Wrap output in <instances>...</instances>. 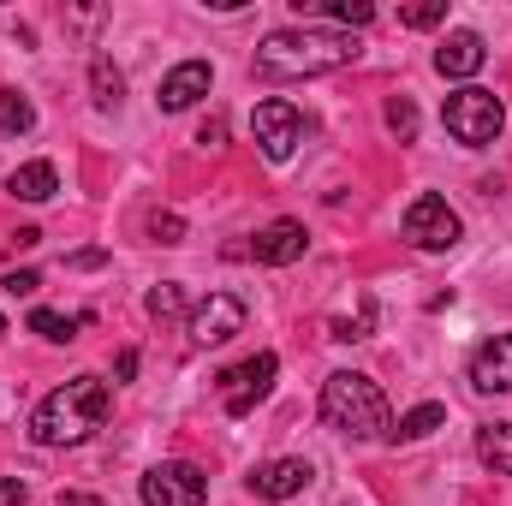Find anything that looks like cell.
Instances as JSON below:
<instances>
[{
	"label": "cell",
	"mask_w": 512,
	"mask_h": 506,
	"mask_svg": "<svg viewBox=\"0 0 512 506\" xmlns=\"http://www.w3.org/2000/svg\"><path fill=\"white\" fill-rule=\"evenodd\" d=\"M6 191H12L18 203H48V197L60 191V173H54L48 161H24V167L6 179Z\"/></svg>",
	"instance_id": "cell-15"
},
{
	"label": "cell",
	"mask_w": 512,
	"mask_h": 506,
	"mask_svg": "<svg viewBox=\"0 0 512 506\" xmlns=\"http://www.w3.org/2000/svg\"><path fill=\"white\" fill-rule=\"evenodd\" d=\"M358 60V36L346 30H274L262 48H256V72L262 78H322V72H340Z\"/></svg>",
	"instance_id": "cell-1"
},
{
	"label": "cell",
	"mask_w": 512,
	"mask_h": 506,
	"mask_svg": "<svg viewBox=\"0 0 512 506\" xmlns=\"http://www.w3.org/2000/svg\"><path fill=\"white\" fill-rule=\"evenodd\" d=\"M477 459H483L495 477H512V423H489V429H477Z\"/></svg>",
	"instance_id": "cell-16"
},
{
	"label": "cell",
	"mask_w": 512,
	"mask_h": 506,
	"mask_svg": "<svg viewBox=\"0 0 512 506\" xmlns=\"http://www.w3.org/2000/svg\"><path fill=\"white\" fill-rule=\"evenodd\" d=\"M24 131H36V108H30V96L0 90V137H24Z\"/></svg>",
	"instance_id": "cell-20"
},
{
	"label": "cell",
	"mask_w": 512,
	"mask_h": 506,
	"mask_svg": "<svg viewBox=\"0 0 512 506\" xmlns=\"http://www.w3.org/2000/svg\"><path fill=\"white\" fill-rule=\"evenodd\" d=\"M447 423V411L441 405H417V411H405L393 429H387V441H423V435H435Z\"/></svg>",
	"instance_id": "cell-18"
},
{
	"label": "cell",
	"mask_w": 512,
	"mask_h": 506,
	"mask_svg": "<svg viewBox=\"0 0 512 506\" xmlns=\"http://www.w3.org/2000/svg\"><path fill=\"white\" fill-rule=\"evenodd\" d=\"M90 316H60V310H30V334H42V340H54V346H66V340H78V328H84Z\"/></svg>",
	"instance_id": "cell-19"
},
{
	"label": "cell",
	"mask_w": 512,
	"mask_h": 506,
	"mask_svg": "<svg viewBox=\"0 0 512 506\" xmlns=\"http://www.w3.org/2000/svg\"><path fill=\"white\" fill-rule=\"evenodd\" d=\"M149 233H155L161 245H179V239H185V221H179V215H149Z\"/></svg>",
	"instance_id": "cell-27"
},
{
	"label": "cell",
	"mask_w": 512,
	"mask_h": 506,
	"mask_svg": "<svg viewBox=\"0 0 512 506\" xmlns=\"http://www.w3.org/2000/svg\"><path fill=\"white\" fill-rule=\"evenodd\" d=\"M310 245V233H304V221H274V227H262L251 239V256L262 268H286V262H298Z\"/></svg>",
	"instance_id": "cell-13"
},
{
	"label": "cell",
	"mask_w": 512,
	"mask_h": 506,
	"mask_svg": "<svg viewBox=\"0 0 512 506\" xmlns=\"http://www.w3.org/2000/svg\"><path fill=\"white\" fill-rule=\"evenodd\" d=\"M149 316H155V322H173V316H185V292H179V280H161V286L149 292Z\"/></svg>",
	"instance_id": "cell-23"
},
{
	"label": "cell",
	"mask_w": 512,
	"mask_h": 506,
	"mask_svg": "<svg viewBox=\"0 0 512 506\" xmlns=\"http://www.w3.org/2000/svg\"><path fill=\"white\" fill-rule=\"evenodd\" d=\"M387 131H393L399 143L417 137V108H411V96H393V102H387Z\"/></svg>",
	"instance_id": "cell-24"
},
{
	"label": "cell",
	"mask_w": 512,
	"mask_h": 506,
	"mask_svg": "<svg viewBox=\"0 0 512 506\" xmlns=\"http://www.w3.org/2000/svg\"><path fill=\"white\" fill-rule=\"evenodd\" d=\"M0 286H6L12 298H36V286H42V274H36V268H12V274H6Z\"/></svg>",
	"instance_id": "cell-26"
},
{
	"label": "cell",
	"mask_w": 512,
	"mask_h": 506,
	"mask_svg": "<svg viewBox=\"0 0 512 506\" xmlns=\"http://www.w3.org/2000/svg\"><path fill=\"white\" fill-rule=\"evenodd\" d=\"M185 334H191L197 346H227L233 334H245V304H239L233 292H209V298L191 310Z\"/></svg>",
	"instance_id": "cell-7"
},
{
	"label": "cell",
	"mask_w": 512,
	"mask_h": 506,
	"mask_svg": "<svg viewBox=\"0 0 512 506\" xmlns=\"http://www.w3.org/2000/svg\"><path fill=\"white\" fill-rule=\"evenodd\" d=\"M322 423L352 435V441H387V399L382 387L358 370H340V376L322 381Z\"/></svg>",
	"instance_id": "cell-3"
},
{
	"label": "cell",
	"mask_w": 512,
	"mask_h": 506,
	"mask_svg": "<svg viewBox=\"0 0 512 506\" xmlns=\"http://www.w3.org/2000/svg\"><path fill=\"white\" fill-rule=\"evenodd\" d=\"M274 370H280V358H274V352H256L251 364L227 370V376H221V393H227V417H251L256 399L274 387Z\"/></svg>",
	"instance_id": "cell-8"
},
{
	"label": "cell",
	"mask_w": 512,
	"mask_h": 506,
	"mask_svg": "<svg viewBox=\"0 0 512 506\" xmlns=\"http://www.w3.org/2000/svg\"><path fill=\"white\" fill-rule=\"evenodd\" d=\"M251 126H256V143H262V155H268V161H292V149H298V137H304L298 108H292V102H280V96L256 108Z\"/></svg>",
	"instance_id": "cell-9"
},
{
	"label": "cell",
	"mask_w": 512,
	"mask_h": 506,
	"mask_svg": "<svg viewBox=\"0 0 512 506\" xmlns=\"http://www.w3.org/2000/svg\"><path fill=\"white\" fill-rule=\"evenodd\" d=\"M405 239H411L417 251H453V245L465 239V221L447 209V197L423 191V197H411V209H405Z\"/></svg>",
	"instance_id": "cell-5"
},
{
	"label": "cell",
	"mask_w": 512,
	"mask_h": 506,
	"mask_svg": "<svg viewBox=\"0 0 512 506\" xmlns=\"http://www.w3.org/2000/svg\"><path fill=\"white\" fill-rule=\"evenodd\" d=\"M120 96H126V78H120V66H114L108 54H96V60H90V102L108 114V108H120Z\"/></svg>",
	"instance_id": "cell-17"
},
{
	"label": "cell",
	"mask_w": 512,
	"mask_h": 506,
	"mask_svg": "<svg viewBox=\"0 0 512 506\" xmlns=\"http://www.w3.org/2000/svg\"><path fill=\"white\" fill-rule=\"evenodd\" d=\"M102 262H108L102 251H78V256H72V268H102Z\"/></svg>",
	"instance_id": "cell-30"
},
{
	"label": "cell",
	"mask_w": 512,
	"mask_h": 506,
	"mask_svg": "<svg viewBox=\"0 0 512 506\" xmlns=\"http://www.w3.org/2000/svg\"><path fill=\"white\" fill-rule=\"evenodd\" d=\"M197 143H209V149H215V143H227V120H221V114H215V120H209V126L197 131Z\"/></svg>",
	"instance_id": "cell-29"
},
{
	"label": "cell",
	"mask_w": 512,
	"mask_h": 506,
	"mask_svg": "<svg viewBox=\"0 0 512 506\" xmlns=\"http://www.w3.org/2000/svg\"><path fill=\"white\" fill-rule=\"evenodd\" d=\"M471 387L477 393H512V334H495L471 358Z\"/></svg>",
	"instance_id": "cell-12"
},
{
	"label": "cell",
	"mask_w": 512,
	"mask_h": 506,
	"mask_svg": "<svg viewBox=\"0 0 512 506\" xmlns=\"http://www.w3.org/2000/svg\"><path fill=\"white\" fill-rule=\"evenodd\" d=\"M316 12H322L328 24H340L346 36H352V30H364V24L376 18V6H370V0H322Z\"/></svg>",
	"instance_id": "cell-21"
},
{
	"label": "cell",
	"mask_w": 512,
	"mask_h": 506,
	"mask_svg": "<svg viewBox=\"0 0 512 506\" xmlns=\"http://www.w3.org/2000/svg\"><path fill=\"white\" fill-rule=\"evenodd\" d=\"M441 126L453 131L465 149H489V143L501 137V126H507V108H501L495 90L465 84V90H453V96L441 102Z\"/></svg>",
	"instance_id": "cell-4"
},
{
	"label": "cell",
	"mask_w": 512,
	"mask_h": 506,
	"mask_svg": "<svg viewBox=\"0 0 512 506\" xmlns=\"http://www.w3.org/2000/svg\"><path fill=\"white\" fill-rule=\"evenodd\" d=\"M0 334H6V322H0Z\"/></svg>",
	"instance_id": "cell-32"
},
{
	"label": "cell",
	"mask_w": 512,
	"mask_h": 506,
	"mask_svg": "<svg viewBox=\"0 0 512 506\" xmlns=\"http://www.w3.org/2000/svg\"><path fill=\"white\" fill-rule=\"evenodd\" d=\"M143 506H203L209 495V477L197 471V465H185V459H167V465H155L149 477H143Z\"/></svg>",
	"instance_id": "cell-6"
},
{
	"label": "cell",
	"mask_w": 512,
	"mask_h": 506,
	"mask_svg": "<svg viewBox=\"0 0 512 506\" xmlns=\"http://www.w3.org/2000/svg\"><path fill=\"white\" fill-rule=\"evenodd\" d=\"M441 18H447V0H423V6H405V12H399L405 30H435Z\"/></svg>",
	"instance_id": "cell-25"
},
{
	"label": "cell",
	"mask_w": 512,
	"mask_h": 506,
	"mask_svg": "<svg viewBox=\"0 0 512 506\" xmlns=\"http://www.w3.org/2000/svg\"><path fill=\"white\" fill-rule=\"evenodd\" d=\"M328 334H334V340H346V346H352V340H370V334H376V298H364V304H358V316H334V322H328Z\"/></svg>",
	"instance_id": "cell-22"
},
{
	"label": "cell",
	"mask_w": 512,
	"mask_h": 506,
	"mask_svg": "<svg viewBox=\"0 0 512 506\" xmlns=\"http://www.w3.org/2000/svg\"><path fill=\"white\" fill-rule=\"evenodd\" d=\"M209 84H215L209 60H179V66H173V72L161 78L155 102H161V114H185L191 102H203V96H209Z\"/></svg>",
	"instance_id": "cell-10"
},
{
	"label": "cell",
	"mask_w": 512,
	"mask_h": 506,
	"mask_svg": "<svg viewBox=\"0 0 512 506\" xmlns=\"http://www.w3.org/2000/svg\"><path fill=\"white\" fill-rule=\"evenodd\" d=\"M483 66H489V48H483L477 30H453V36L435 48V72H441V78H477Z\"/></svg>",
	"instance_id": "cell-14"
},
{
	"label": "cell",
	"mask_w": 512,
	"mask_h": 506,
	"mask_svg": "<svg viewBox=\"0 0 512 506\" xmlns=\"http://www.w3.org/2000/svg\"><path fill=\"white\" fill-rule=\"evenodd\" d=\"M310 465L304 459H268L262 471H251V489H256V501H292V495H304L310 489Z\"/></svg>",
	"instance_id": "cell-11"
},
{
	"label": "cell",
	"mask_w": 512,
	"mask_h": 506,
	"mask_svg": "<svg viewBox=\"0 0 512 506\" xmlns=\"http://www.w3.org/2000/svg\"><path fill=\"white\" fill-rule=\"evenodd\" d=\"M24 495H30V489H24L18 477H0V506H24Z\"/></svg>",
	"instance_id": "cell-28"
},
{
	"label": "cell",
	"mask_w": 512,
	"mask_h": 506,
	"mask_svg": "<svg viewBox=\"0 0 512 506\" xmlns=\"http://www.w3.org/2000/svg\"><path fill=\"white\" fill-rule=\"evenodd\" d=\"M108 423V381L102 376H78L66 387H54L36 411H30V435L42 447H78Z\"/></svg>",
	"instance_id": "cell-2"
},
{
	"label": "cell",
	"mask_w": 512,
	"mask_h": 506,
	"mask_svg": "<svg viewBox=\"0 0 512 506\" xmlns=\"http://www.w3.org/2000/svg\"><path fill=\"white\" fill-rule=\"evenodd\" d=\"M60 506H102V501H96V495H66Z\"/></svg>",
	"instance_id": "cell-31"
}]
</instances>
